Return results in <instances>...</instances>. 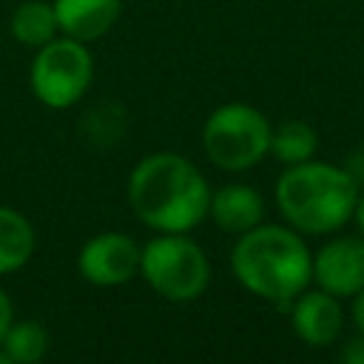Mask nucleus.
I'll return each instance as SVG.
<instances>
[{
  "label": "nucleus",
  "mask_w": 364,
  "mask_h": 364,
  "mask_svg": "<svg viewBox=\"0 0 364 364\" xmlns=\"http://www.w3.org/2000/svg\"><path fill=\"white\" fill-rule=\"evenodd\" d=\"M11 321H14V304H11L9 293L0 287V338L6 336V330H9Z\"/></svg>",
  "instance_id": "obj_17"
},
{
  "label": "nucleus",
  "mask_w": 364,
  "mask_h": 364,
  "mask_svg": "<svg viewBox=\"0 0 364 364\" xmlns=\"http://www.w3.org/2000/svg\"><path fill=\"white\" fill-rule=\"evenodd\" d=\"M358 179L353 171L318 159L287 165L276 179V205L290 228L307 236L336 233L353 219Z\"/></svg>",
  "instance_id": "obj_3"
},
{
  "label": "nucleus",
  "mask_w": 364,
  "mask_h": 364,
  "mask_svg": "<svg viewBox=\"0 0 364 364\" xmlns=\"http://www.w3.org/2000/svg\"><path fill=\"white\" fill-rule=\"evenodd\" d=\"M313 282L336 299H353L364 287V236H336L313 253Z\"/></svg>",
  "instance_id": "obj_8"
},
{
  "label": "nucleus",
  "mask_w": 364,
  "mask_h": 364,
  "mask_svg": "<svg viewBox=\"0 0 364 364\" xmlns=\"http://www.w3.org/2000/svg\"><path fill=\"white\" fill-rule=\"evenodd\" d=\"M230 270L247 293L287 307L313 282V253L296 228L262 222L236 236Z\"/></svg>",
  "instance_id": "obj_2"
},
{
  "label": "nucleus",
  "mask_w": 364,
  "mask_h": 364,
  "mask_svg": "<svg viewBox=\"0 0 364 364\" xmlns=\"http://www.w3.org/2000/svg\"><path fill=\"white\" fill-rule=\"evenodd\" d=\"M0 364H11V361H9V355H6V350H3V347H0Z\"/></svg>",
  "instance_id": "obj_20"
},
{
  "label": "nucleus",
  "mask_w": 364,
  "mask_h": 364,
  "mask_svg": "<svg viewBox=\"0 0 364 364\" xmlns=\"http://www.w3.org/2000/svg\"><path fill=\"white\" fill-rule=\"evenodd\" d=\"M338 358H341V361H347V364H364V336L358 333L355 338L344 341V347H341Z\"/></svg>",
  "instance_id": "obj_16"
},
{
  "label": "nucleus",
  "mask_w": 364,
  "mask_h": 364,
  "mask_svg": "<svg viewBox=\"0 0 364 364\" xmlns=\"http://www.w3.org/2000/svg\"><path fill=\"white\" fill-rule=\"evenodd\" d=\"M60 23V34L82 43H94L111 31L119 17L122 0H51Z\"/></svg>",
  "instance_id": "obj_11"
},
{
  "label": "nucleus",
  "mask_w": 364,
  "mask_h": 364,
  "mask_svg": "<svg viewBox=\"0 0 364 364\" xmlns=\"http://www.w3.org/2000/svg\"><path fill=\"white\" fill-rule=\"evenodd\" d=\"M270 122L247 102H225L213 108L202 125L205 156L230 173L256 168L270 154Z\"/></svg>",
  "instance_id": "obj_5"
},
{
  "label": "nucleus",
  "mask_w": 364,
  "mask_h": 364,
  "mask_svg": "<svg viewBox=\"0 0 364 364\" xmlns=\"http://www.w3.org/2000/svg\"><path fill=\"white\" fill-rule=\"evenodd\" d=\"M353 321H355V330L364 336V287L353 296Z\"/></svg>",
  "instance_id": "obj_18"
},
{
  "label": "nucleus",
  "mask_w": 364,
  "mask_h": 364,
  "mask_svg": "<svg viewBox=\"0 0 364 364\" xmlns=\"http://www.w3.org/2000/svg\"><path fill=\"white\" fill-rule=\"evenodd\" d=\"M290 324L293 333L307 344V347H330L338 341L341 327H344V310L338 299L327 290H301L290 304Z\"/></svg>",
  "instance_id": "obj_9"
},
{
  "label": "nucleus",
  "mask_w": 364,
  "mask_h": 364,
  "mask_svg": "<svg viewBox=\"0 0 364 364\" xmlns=\"http://www.w3.org/2000/svg\"><path fill=\"white\" fill-rule=\"evenodd\" d=\"M318 151V134L304 119H287L270 131V154L287 168L313 159Z\"/></svg>",
  "instance_id": "obj_14"
},
{
  "label": "nucleus",
  "mask_w": 364,
  "mask_h": 364,
  "mask_svg": "<svg viewBox=\"0 0 364 364\" xmlns=\"http://www.w3.org/2000/svg\"><path fill=\"white\" fill-rule=\"evenodd\" d=\"M353 219H355V225H358V233L364 236V193H358V202H355Z\"/></svg>",
  "instance_id": "obj_19"
},
{
  "label": "nucleus",
  "mask_w": 364,
  "mask_h": 364,
  "mask_svg": "<svg viewBox=\"0 0 364 364\" xmlns=\"http://www.w3.org/2000/svg\"><path fill=\"white\" fill-rule=\"evenodd\" d=\"M128 205L156 233H191L208 216L210 185L182 154L154 151L128 173Z\"/></svg>",
  "instance_id": "obj_1"
},
{
  "label": "nucleus",
  "mask_w": 364,
  "mask_h": 364,
  "mask_svg": "<svg viewBox=\"0 0 364 364\" xmlns=\"http://www.w3.org/2000/svg\"><path fill=\"white\" fill-rule=\"evenodd\" d=\"M0 347L11 364H34L48 353V333L34 318H14L0 338Z\"/></svg>",
  "instance_id": "obj_15"
},
{
  "label": "nucleus",
  "mask_w": 364,
  "mask_h": 364,
  "mask_svg": "<svg viewBox=\"0 0 364 364\" xmlns=\"http://www.w3.org/2000/svg\"><path fill=\"white\" fill-rule=\"evenodd\" d=\"M208 216L222 233L242 236L250 228L262 225L264 219V199L250 185H222L219 191H210V208Z\"/></svg>",
  "instance_id": "obj_10"
},
{
  "label": "nucleus",
  "mask_w": 364,
  "mask_h": 364,
  "mask_svg": "<svg viewBox=\"0 0 364 364\" xmlns=\"http://www.w3.org/2000/svg\"><path fill=\"white\" fill-rule=\"evenodd\" d=\"M94 80V57L88 51V43L74 40L68 34H57L46 46L37 48L31 68H28V85L31 94L46 108H71L77 105Z\"/></svg>",
  "instance_id": "obj_6"
},
{
  "label": "nucleus",
  "mask_w": 364,
  "mask_h": 364,
  "mask_svg": "<svg viewBox=\"0 0 364 364\" xmlns=\"http://www.w3.org/2000/svg\"><path fill=\"white\" fill-rule=\"evenodd\" d=\"M11 37L20 43V46H28V48H40L46 46L48 40H54L60 34V23H57V11H54V3H46V0H26L14 9L11 14Z\"/></svg>",
  "instance_id": "obj_13"
},
{
  "label": "nucleus",
  "mask_w": 364,
  "mask_h": 364,
  "mask_svg": "<svg viewBox=\"0 0 364 364\" xmlns=\"http://www.w3.org/2000/svg\"><path fill=\"white\" fill-rule=\"evenodd\" d=\"M34 247H37V236L31 222L20 210L0 205V276L26 267L28 259L34 256Z\"/></svg>",
  "instance_id": "obj_12"
},
{
  "label": "nucleus",
  "mask_w": 364,
  "mask_h": 364,
  "mask_svg": "<svg viewBox=\"0 0 364 364\" xmlns=\"http://www.w3.org/2000/svg\"><path fill=\"white\" fill-rule=\"evenodd\" d=\"M139 276L165 301H196L210 284V262L188 233H156L142 245Z\"/></svg>",
  "instance_id": "obj_4"
},
{
  "label": "nucleus",
  "mask_w": 364,
  "mask_h": 364,
  "mask_svg": "<svg viewBox=\"0 0 364 364\" xmlns=\"http://www.w3.org/2000/svg\"><path fill=\"white\" fill-rule=\"evenodd\" d=\"M142 245L119 230H102L91 236L77 253V270L88 284L119 287L139 276Z\"/></svg>",
  "instance_id": "obj_7"
}]
</instances>
